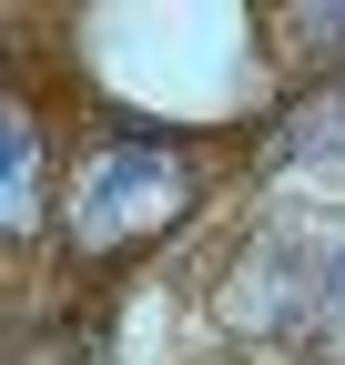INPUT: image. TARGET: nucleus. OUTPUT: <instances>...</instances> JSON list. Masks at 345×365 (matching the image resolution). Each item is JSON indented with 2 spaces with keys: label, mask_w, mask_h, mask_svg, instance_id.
<instances>
[{
  "label": "nucleus",
  "mask_w": 345,
  "mask_h": 365,
  "mask_svg": "<svg viewBox=\"0 0 345 365\" xmlns=\"http://www.w3.org/2000/svg\"><path fill=\"white\" fill-rule=\"evenodd\" d=\"M294 41L305 51H345V11H294Z\"/></svg>",
  "instance_id": "5"
},
{
  "label": "nucleus",
  "mask_w": 345,
  "mask_h": 365,
  "mask_svg": "<svg viewBox=\"0 0 345 365\" xmlns=\"http://www.w3.org/2000/svg\"><path fill=\"white\" fill-rule=\"evenodd\" d=\"M264 173L274 182H315V193H345V91H315L264 132Z\"/></svg>",
  "instance_id": "3"
},
{
  "label": "nucleus",
  "mask_w": 345,
  "mask_h": 365,
  "mask_svg": "<svg viewBox=\"0 0 345 365\" xmlns=\"http://www.w3.org/2000/svg\"><path fill=\"white\" fill-rule=\"evenodd\" d=\"M193 213V163L172 143H112L81 163L71 182V244L81 254H122V244H153Z\"/></svg>",
  "instance_id": "2"
},
{
  "label": "nucleus",
  "mask_w": 345,
  "mask_h": 365,
  "mask_svg": "<svg viewBox=\"0 0 345 365\" xmlns=\"http://www.w3.org/2000/svg\"><path fill=\"white\" fill-rule=\"evenodd\" d=\"M0 163H11V234H41V132H31V112L11 102L0 112Z\"/></svg>",
  "instance_id": "4"
},
{
  "label": "nucleus",
  "mask_w": 345,
  "mask_h": 365,
  "mask_svg": "<svg viewBox=\"0 0 345 365\" xmlns=\"http://www.w3.org/2000/svg\"><path fill=\"white\" fill-rule=\"evenodd\" d=\"M234 325L274 345H325L345 365V213H294L234 274Z\"/></svg>",
  "instance_id": "1"
}]
</instances>
